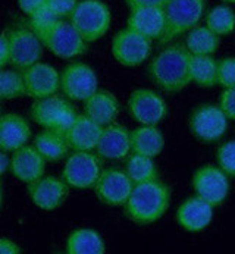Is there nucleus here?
<instances>
[{
    "label": "nucleus",
    "instance_id": "obj_9",
    "mask_svg": "<svg viewBox=\"0 0 235 254\" xmlns=\"http://www.w3.org/2000/svg\"><path fill=\"white\" fill-rule=\"evenodd\" d=\"M102 171V160L97 153L94 154L93 151H74L66 159L62 171V180L71 188H94Z\"/></svg>",
    "mask_w": 235,
    "mask_h": 254
},
{
    "label": "nucleus",
    "instance_id": "obj_18",
    "mask_svg": "<svg viewBox=\"0 0 235 254\" xmlns=\"http://www.w3.org/2000/svg\"><path fill=\"white\" fill-rule=\"evenodd\" d=\"M96 153L106 160H122L128 157L131 153V131L115 122L103 127Z\"/></svg>",
    "mask_w": 235,
    "mask_h": 254
},
{
    "label": "nucleus",
    "instance_id": "obj_17",
    "mask_svg": "<svg viewBox=\"0 0 235 254\" xmlns=\"http://www.w3.org/2000/svg\"><path fill=\"white\" fill-rule=\"evenodd\" d=\"M46 163V159L34 145L25 144L12 153L9 171L16 180L30 184L44 175Z\"/></svg>",
    "mask_w": 235,
    "mask_h": 254
},
{
    "label": "nucleus",
    "instance_id": "obj_32",
    "mask_svg": "<svg viewBox=\"0 0 235 254\" xmlns=\"http://www.w3.org/2000/svg\"><path fill=\"white\" fill-rule=\"evenodd\" d=\"M218 166L231 178H235V140L227 141L218 148Z\"/></svg>",
    "mask_w": 235,
    "mask_h": 254
},
{
    "label": "nucleus",
    "instance_id": "obj_21",
    "mask_svg": "<svg viewBox=\"0 0 235 254\" xmlns=\"http://www.w3.org/2000/svg\"><path fill=\"white\" fill-rule=\"evenodd\" d=\"M31 138V127L28 121L16 113L0 116V150L13 153L25 145Z\"/></svg>",
    "mask_w": 235,
    "mask_h": 254
},
{
    "label": "nucleus",
    "instance_id": "obj_2",
    "mask_svg": "<svg viewBox=\"0 0 235 254\" xmlns=\"http://www.w3.org/2000/svg\"><path fill=\"white\" fill-rule=\"evenodd\" d=\"M191 53L182 44L162 50L149 65V75L157 87L166 93H178L191 84Z\"/></svg>",
    "mask_w": 235,
    "mask_h": 254
},
{
    "label": "nucleus",
    "instance_id": "obj_15",
    "mask_svg": "<svg viewBox=\"0 0 235 254\" xmlns=\"http://www.w3.org/2000/svg\"><path fill=\"white\" fill-rule=\"evenodd\" d=\"M27 191L31 201L39 209L50 212L59 209L65 203L69 185L53 175H43L37 181L27 184Z\"/></svg>",
    "mask_w": 235,
    "mask_h": 254
},
{
    "label": "nucleus",
    "instance_id": "obj_28",
    "mask_svg": "<svg viewBox=\"0 0 235 254\" xmlns=\"http://www.w3.org/2000/svg\"><path fill=\"white\" fill-rule=\"evenodd\" d=\"M221 37L215 34L206 24L196 25L185 37V47L191 55H213L218 52Z\"/></svg>",
    "mask_w": 235,
    "mask_h": 254
},
{
    "label": "nucleus",
    "instance_id": "obj_20",
    "mask_svg": "<svg viewBox=\"0 0 235 254\" xmlns=\"http://www.w3.org/2000/svg\"><path fill=\"white\" fill-rule=\"evenodd\" d=\"M129 16L126 27L149 37L150 40H160L166 27V13L165 7L149 6V7H135L129 9Z\"/></svg>",
    "mask_w": 235,
    "mask_h": 254
},
{
    "label": "nucleus",
    "instance_id": "obj_29",
    "mask_svg": "<svg viewBox=\"0 0 235 254\" xmlns=\"http://www.w3.org/2000/svg\"><path fill=\"white\" fill-rule=\"evenodd\" d=\"M125 172L132 184H141L159 178V169L155 157L137 154V153H132L128 157L125 165Z\"/></svg>",
    "mask_w": 235,
    "mask_h": 254
},
{
    "label": "nucleus",
    "instance_id": "obj_3",
    "mask_svg": "<svg viewBox=\"0 0 235 254\" xmlns=\"http://www.w3.org/2000/svg\"><path fill=\"white\" fill-rule=\"evenodd\" d=\"M69 19L79 36L87 43H91L108 34L112 24V13L109 6L102 0H81Z\"/></svg>",
    "mask_w": 235,
    "mask_h": 254
},
{
    "label": "nucleus",
    "instance_id": "obj_42",
    "mask_svg": "<svg viewBox=\"0 0 235 254\" xmlns=\"http://www.w3.org/2000/svg\"><path fill=\"white\" fill-rule=\"evenodd\" d=\"M1 203H3V190H1V184H0V209H1Z\"/></svg>",
    "mask_w": 235,
    "mask_h": 254
},
{
    "label": "nucleus",
    "instance_id": "obj_12",
    "mask_svg": "<svg viewBox=\"0 0 235 254\" xmlns=\"http://www.w3.org/2000/svg\"><path fill=\"white\" fill-rule=\"evenodd\" d=\"M191 184L196 195L209 201L213 207L221 206L230 194V177L215 165L198 168L191 178Z\"/></svg>",
    "mask_w": 235,
    "mask_h": 254
},
{
    "label": "nucleus",
    "instance_id": "obj_22",
    "mask_svg": "<svg viewBox=\"0 0 235 254\" xmlns=\"http://www.w3.org/2000/svg\"><path fill=\"white\" fill-rule=\"evenodd\" d=\"M102 129V125L84 113L77 116L75 122L63 135L72 151H93L97 147Z\"/></svg>",
    "mask_w": 235,
    "mask_h": 254
},
{
    "label": "nucleus",
    "instance_id": "obj_11",
    "mask_svg": "<svg viewBox=\"0 0 235 254\" xmlns=\"http://www.w3.org/2000/svg\"><path fill=\"white\" fill-rule=\"evenodd\" d=\"M60 90L75 102H85L99 90V79L94 69L84 62H72L60 72Z\"/></svg>",
    "mask_w": 235,
    "mask_h": 254
},
{
    "label": "nucleus",
    "instance_id": "obj_10",
    "mask_svg": "<svg viewBox=\"0 0 235 254\" xmlns=\"http://www.w3.org/2000/svg\"><path fill=\"white\" fill-rule=\"evenodd\" d=\"M152 41L131 28H123L112 38V55L118 64L132 68L144 64L152 53Z\"/></svg>",
    "mask_w": 235,
    "mask_h": 254
},
{
    "label": "nucleus",
    "instance_id": "obj_35",
    "mask_svg": "<svg viewBox=\"0 0 235 254\" xmlns=\"http://www.w3.org/2000/svg\"><path fill=\"white\" fill-rule=\"evenodd\" d=\"M78 0H47L46 6L59 18V19H65L69 18L74 12V9L77 7Z\"/></svg>",
    "mask_w": 235,
    "mask_h": 254
},
{
    "label": "nucleus",
    "instance_id": "obj_34",
    "mask_svg": "<svg viewBox=\"0 0 235 254\" xmlns=\"http://www.w3.org/2000/svg\"><path fill=\"white\" fill-rule=\"evenodd\" d=\"M219 71H218V85L224 88L235 85V58H224L218 61Z\"/></svg>",
    "mask_w": 235,
    "mask_h": 254
},
{
    "label": "nucleus",
    "instance_id": "obj_6",
    "mask_svg": "<svg viewBox=\"0 0 235 254\" xmlns=\"http://www.w3.org/2000/svg\"><path fill=\"white\" fill-rule=\"evenodd\" d=\"M78 113L75 108L63 97L56 94L37 99L31 105V118L44 129H53L65 134L75 122Z\"/></svg>",
    "mask_w": 235,
    "mask_h": 254
},
{
    "label": "nucleus",
    "instance_id": "obj_14",
    "mask_svg": "<svg viewBox=\"0 0 235 254\" xmlns=\"http://www.w3.org/2000/svg\"><path fill=\"white\" fill-rule=\"evenodd\" d=\"M134 184L129 180L125 171L117 168L103 169L99 180L94 185V192L97 198L108 206H125Z\"/></svg>",
    "mask_w": 235,
    "mask_h": 254
},
{
    "label": "nucleus",
    "instance_id": "obj_24",
    "mask_svg": "<svg viewBox=\"0 0 235 254\" xmlns=\"http://www.w3.org/2000/svg\"><path fill=\"white\" fill-rule=\"evenodd\" d=\"M165 147V137L157 125H141L131 131V151L157 157Z\"/></svg>",
    "mask_w": 235,
    "mask_h": 254
},
{
    "label": "nucleus",
    "instance_id": "obj_40",
    "mask_svg": "<svg viewBox=\"0 0 235 254\" xmlns=\"http://www.w3.org/2000/svg\"><path fill=\"white\" fill-rule=\"evenodd\" d=\"M9 64V44L6 34H0V69Z\"/></svg>",
    "mask_w": 235,
    "mask_h": 254
},
{
    "label": "nucleus",
    "instance_id": "obj_37",
    "mask_svg": "<svg viewBox=\"0 0 235 254\" xmlns=\"http://www.w3.org/2000/svg\"><path fill=\"white\" fill-rule=\"evenodd\" d=\"M46 1L47 0H18V4L24 13L31 16L34 12H37L43 6H46Z\"/></svg>",
    "mask_w": 235,
    "mask_h": 254
},
{
    "label": "nucleus",
    "instance_id": "obj_31",
    "mask_svg": "<svg viewBox=\"0 0 235 254\" xmlns=\"http://www.w3.org/2000/svg\"><path fill=\"white\" fill-rule=\"evenodd\" d=\"M27 96L24 75L19 69H0V100Z\"/></svg>",
    "mask_w": 235,
    "mask_h": 254
},
{
    "label": "nucleus",
    "instance_id": "obj_39",
    "mask_svg": "<svg viewBox=\"0 0 235 254\" xmlns=\"http://www.w3.org/2000/svg\"><path fill=\"white\" fill-rule=\"evenodd\" d=\"M22 253L21 247L9 240V238H0V254H19Z\"/></svg>",
    "mask_w": 235,
    "mask_h": 254
},
{
    "label": "nucleus",
    "instance_id": "obj_38",
    "mask_svg": "<svg viewBox=\"0 0 235 254\" xmlns=\"http://www.w3.org/2000/svg\"><path fill=\"white\" fill-rule=\"evenodd\" d=\"M129 9H135V7H149V6H159V7H165V4L168 3V0H125Z\"/></svg>",
    "mask_w": 235,
    "mask_h": 254
},
{
    "label": "nucleus",
    "instance_id": "obj_5",
    "mask_svg": "<svg viewBox=\"0 0 235 254\" xmlns=\"http://www.w3.org/2000/svg\"><path fill=\"white\" fill-rule=\"evenodd\" d=\"M37 36L44 49L62 59H74L87 52V41L65 19H58L49 28L37 33Z\"/></svg>",
    "mask_w": 235,
    "mask_h": 254
},
{
    "label": "nucleus",
    "instance_id": "obj_13",
    "mask_svg": "<svg viewBox=\"0 0 235 254\" xmlns=\"http://www.w3.org/2000/svg\"><path fill=\"white\" fill-rule=\"evenodd\" d=\"M128 112L140 125H157L166 118L168 105L156 91L137 88L128 99Z\"/></svg>",
    "mask_w": 235,
    "mask_h": 254
},
{
    "label": "nucleus",
    "instance_id": "obj_33",
    "mask_svg": "<svg viewBox=\"0 0 235 254\" xmlns=\"http://www.w3.org/2000/svg\"><path fill=\"white\" fill-rule=\"evenodd\" d=\"M59 18L47 7V6H43L41 9H39L37 12H34L31 16H30V28L37 34L40 31L49 28L52 24H55Z\"/></svg>",
    "mask_w": 235,
    "mask_h": 254
},
{
    "label": "nucleus",
    "instance_id": "obj_43",
    "mask_svg": "<svg viewBox=\"0 0 235 254\" xmlns=\"http://www.w3.org/2000/svg\"><path fill=\"white\" fill-rule=\"evenodd\" d=\"M222 1H227V3H235V0H222Z\"/></svg>",
    "mask_w": 235,
    "mask_h": 254
},
{
    "label": "nucleus",
    "instance_id": "obj_36",
    "mask_svg": "<svg viewBox=\"0 0 235 254\" xmlns=\"http://www.w3.org/2000/svg\"><path fill=\"white\" fill-rule=\"evenodd\" d=\"M219 106L230 119H235V85L224 88L219 97Z\"/></svg>",
    "mask_w": 235,
    "mask_h": 254
},
{
    "label": "nucleus",
    "instance_id": "obj_7",
    "mask_svg": "<svg viewBox=\"0 0 235 254\" xmlns=\"http://www.w3.org/2000/svg\"><path fill=\"white\" fill-rule=\"evenodd\" d=\"M9 44V64L19 71L37 64L43 56V43L28 27H12L6 33Z\"/></svg>",
    "mask_w": 235,
    "mask_h": 254
},
{
    "label": "nucleus",
    "instance_id": "obj_44",
    "mask_svg": "<svg viewBox=\"0 0 235 254\" xmlns=\"http://www.w3.org/2000/svg\"><path fill=\"white\" fill-rule=\"evenodd\" d=\"M0 116H1V105H0Z\"/></svg>",
    "mask_w": 235,
    "mask_h": 254
},
{
    "label": "nucleus",
    "instance_id": "obj_1",
    "mask_svg": "<svg viewBox=\"0 0 235 254\" xmlns=\"http://www.w3.org/2000/svg\"><path fill=\"white\" fill-rule=\"evenodd\" d=\"M171 204V188L159 178L152 181L134 184L128 201L125 203V215L135 225L144 226L155 223L162 218Z\"/></svg>",
    "mask_w": 235,
    "mask_h": 254
},
{
    "label": "nucleus",
    "instance_id": "obj_25",
    "mask_svg": "<svg viewBox=\"0 0 235 254\" xmlns=\"http://www.w3.org/2000/svg\"><path fill=\"white\" fill-rule=\"evenodd\" d=\"M106 244L102 235L90 228H79L69 234L66 240L68 254H103Z\"/></svg>",
    "mask_w": 235,
    "mask_h": 254
},
{
    "label": "nucleus",
    "instance_id": "obj_16",
    "mask_svg": "<svg viewBox=\"0 0 235 254\" xmlns=\"http://www.w3.org/2000/svg\"><path fill=\"white\" fill-rule=\"evenodd\" d=\"M27 96L33 99H44L58 94L60 90V73L49 64L37 62L22 71Z\"/></svg>",
    "mask_w": 235,
    "mask_h": 254
},
{
    "label": "nucleus",
    "instance_id": "obj_30",
    "mask_svg": "<svg viewBox=\"0 0 235 254\" xmlns=\"http://www.w3.org/2000/svg\"><path fill=\"white\" fill-rule=\"evenodd\" d=\"M206 25L219 37L228 36L235 30V12L228 4H218L206 13Z\"/></svg>",
    "mask_w": 235,
    "mask_h": 254
},
{
    "label": "nucleus",
    "instance_id": "obj_19",
    "mask_svg": "<svg viewBox=\"0 0 235 254\" xmlns=\"http://www.w3.org/2000/svg\"><path fill=\"white\" fill-rule=\"evenodd\" d=\"M175 218L178 225L185 231L200 232L210 225L213 219V206L201 197L194 195L179 204Z\"/></svg>",
    "mask_w": 235,
    "mask_h": 254
},
{
    "label": "nucleus",
    "instance_id": "obj_27",
    "mask_svg": "<svg viewBox=\"0 0 235 254\" xmlns=\"http://www.w3.org/2000/svg\"><path fill=\"white\" fill-rule=\"evenodd\" d=\"M218 61L212 55H191L190 61V72L191 81L198 87L212 88L218 85Z\"/></svg>",
    "mask_w": 235,
    "mask_h": 254
},
{
    "label": "nucleus",
    "instance_id": "obj_41",
    "mask_svg": "<svg viewBox=\"0 0 235 254\" xmlns=\"http://www.w3.org/2000/svg\"><path fill=\"white\" fill-rule=\"evenodd\" d=\"M9 165H10V159L7 156L6 151L0 150V178L4 175V172L9 169Z\"/></svg>",
    "mask_w": 235,
    "mask_h": 254
},
{
    "label": "nucleus",
    "instance_id": "obj_23",
    "mask_svg": "<svg viewBox=\"0 0 235 254\" xmlns=\"http://www.w3.org/2000/svg\"><path fill=\"white\" fill-rule=\"evenodd\" d=\"M84 113L102 127L114 124L119 113L117 96L108 90H97L84 102Z\"/></svg>",
    "mask_w": 235,
    "mask_h": 254
},
{
    "label": "nucleus",
    "instance_id": "obj_26",
    "mask_svg": "<svg viewBox=\"0 0 235 254\" xmlns=\"http://www.w3.org/2000/svg\"><path fill=\"white\" fill-rule=\"evenodd\" d=\"M33 145L39 150L46 162H59L66 157L68 151L71 150L65 135L53 129H44L39 132Z\"/></svg>",
    "mask_w": 235,
    "mask_h": 254
},
{
    "label": "nucleus",
    "instance_id": "obj_8",
    "mask_svg": "<svg viewBox=\"0 0 235 254\" xmlns=\"http://www.w3.org/2000/svg\"><path fill=\"white\" fill-rule=\"evenodd\" d=\"M228 116L221 106L203 103L196 106L188 118L191 134L201 143L219 141L228 129Z\"/></svg>",
    "mask_w": 235,
    "mask_h": 254
},
{
    "label": "nucleus",
    "instance_id": "obj_4",
    "mask_svg": "<svg viewBox=\"0 0 235 254\" xmlns=\"http://www.w3.org/2000/svg\"><path fill=\"white\" fill-rule=\"evenodd\" d=\"M166 27L159 43L166 44L174 38L187 34L200 24L206 13V0H168L165 4Z\"/></svg>",
    "mask_w": 235,
    "mask_h": 254
}]
</instances>
